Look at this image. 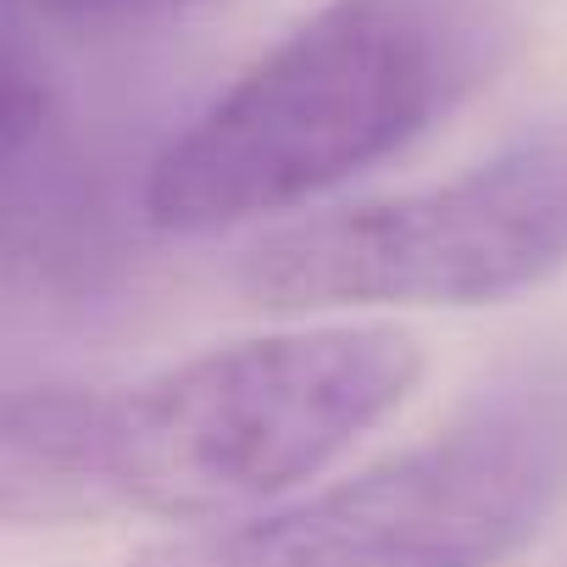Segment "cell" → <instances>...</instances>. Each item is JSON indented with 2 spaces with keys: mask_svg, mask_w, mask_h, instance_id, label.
<instances>
[{
  "mask_svg": "<svg viewBox=\"0 0 567 567\" xmlns=\"http://www.w3.org/2000/svg\"><path fill=\"white\" fill-rule=\"evenodd\" d=\"M167 517V440L151 379L117 390H0V528Z\"/></svg>",
  "mask_w": 567,
  "mask_h": 567,
  "instance_id": "4",
  "label": "cell"
},
{
  "mask_svg": "<svg viewBox=\"0 0 567 567\" xmlns=\"http://www.w3.org/2000/svg\"><path fill=\"white\" fill-rule=\"evenodd\" d=\"M23 7L56 18V23H128V18H151L184 0H23Z\"/></svg>",
  "mask_w": 567,
  "mask_h": 567,
  "instance_id": "6",
  "label": "cell"
},
{
  "mask_svg": "<svg viewBox=\"0 0 567 567\" xmlns=\"http://www.w3.org/2000/svg\"><path fill=\"white\" fill-rule=\"evenodd\" d=\"M51 167V95L45 84L0 51V223L23 228Z\"/></svg>",
  "mask_w": 567,
  "mask_h": 567,
  "instance_id": "5",
  "label": "cell"
},
{
  "mask_svg": "<svg viewBox=\"0 0 567 567\" xmlns=\"http://www.w3.org/2000/svg\"><path fill=\"white\" fill-rule=\"evenodd\" d=\"M561 495L567 368H534L329 489L167 534L128 567H495Z\"/></svg>",
  "mask_w": 567,
  "mask_h": 567,
  "instance_id": "2",
  "label": "cell"
},
{
  "mask_svg": "<svg viewBox=\"0 0 567 567\" xmlns=\"http://www.w3.org/2000/svg\"><path fill=\"white\" fill-rule=\"evenodd\" d=\"M567 267V123L384 200L284 223L239 256L267 312L489 307Z\"/></svg>",
  "mask_w": 567,
  "mask_h": 567,
  "instance_id": "3",
  "label": "cell"
},
{
  "mask_svg": "<svg viewBox=\"0 0 567 567\" xmlns=\"http://www.w3.org/2000/svg\"><path fill=\"white\" fill-rule=\"evenodd\" d=\"M528 0H329L145 173V217L212 234L290 212L445 123L517 56Z\"/></svg>",
  "mask_w": 567,
  "mask_h": 567,
  "instance_id": "1",
  "label": "cell"
}]
</instances>
